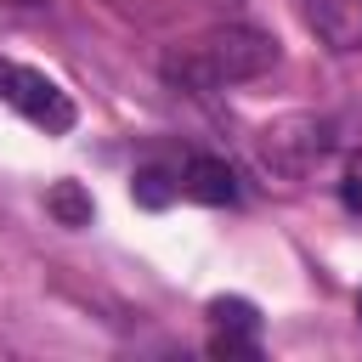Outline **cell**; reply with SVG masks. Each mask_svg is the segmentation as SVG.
<instances>
[{"label": "cell", "mask_w": 362, "mask_h": 362, "mask_svg": "<svg viewBox=\"0 0 362 362\" xmlns=\"http://www.w3.org/2000/svg\"><path fill=\"white\" fill-rule=\"evenodd\" d=\"M209 351H215V356H255V339H249V334H226V328H221V334L209 339Z\"/></svg>", "instance_id": "cell-9"}, {"label": "cell", "mask_w": 362, "mask_h": 362, "mask_svg": "<svg viewBox=\"0 0 362 362\" xmlns=\"http://www.w3.org/2000/svg\"><path fill=\"white\" fill-rule=\"evenodd\" d=\"M334 153V124L317 113H283L260 130V158L277 175H305Z\"/></svg>", "instance_id": "cell-2"}, {"label": "cell", "mask_w": 362, "mask_h": 362, "mask_svg": "<svg viewBox=\"0 0 362 362\" xmlns=\"http://www.w3.org/2000/svg\"><path fill=\"white\" fill-rule=\"evenodd\" d=\"M0 102H11V107H17L23 119H34L45 136L74 130V102H68V90H62L57 79L34 74V68L6 62V57H0Z\"/></svg>", "instance_id": "cell-3"}, {"label": "cell", "mask_w": 362, "mask_h": 362, "mask_svg": "<svg viewBox=\"0 0 362 362\" xmlns=\"http://www.w3.org/2000/svg\"><path fill=\"white\" fill-rule=\"evenodd\" d=\"M272 62H277V45L260 28H215V34L192 40L187 51H175L164 62V74L187 90H221L238 79H260Z\"/></svg>", "instance_id": "cell-1"}, {"label": "cell", "mask_w": 362, "mask_h": 362, "mask_svg": "<svg viewBox=\"0 0 362 362\" xmlns=\"http://www.w3.org/2000/svg\"><path fill=\"white\" fill-rule=\"evenodd\" d=\"M339 198H345V209H356V215H362V158H351V170H345V187H339Z\"/></svg>", "instance_id": "cell-10"}, {"label": "cell", "mask_w": 362, "mask_h": 362, "mask_svg": "<svg viewBox=\"0 0 362 362\" xmlns=\"http://www.w3.org/2000/svg\"><path fill=\"white\" fill-rule=\"evenodd\" d=\"M181 192L198 198V204H232V198H238V181H232V170H226L221 158H187Z\"/></svg>", "instance_id": "cell-5"}, {"label": "cell", "mask_w": 362, "mask_h": 362, "mask_svg": "<svg viewBox=\"0 0 362 362\" xmlns=\"http://www.w3.org/2000/svg\"><path fill=\"white\" fill-rule=\"evenodd\" d=\"M305 23L328 51H362V0H305Z\"/></svg>", "instance_id": "cell-4"}, {"label": "cell", "mask_w": 362, "mask_h": 362, "mask_svg": "<svg viewBox=\"0 0 362 362\" xmlns=\"http://www.w3.org/2000/svg\"><path fill=\"white\" fill-rule=\"evenodd\" d=\"M209 317H215V328H226V334H255V328H260V311H255V300H243V294L209 300Z\"/></svg>", "instance_id": "cell-7"}, {"label": "cell", "mask_w": 362, "mask_h": 362, "mask_svg": "<svg viewBox=\"0 0 362 362\" xmlns=\"http://www.w3.org/2000/svg\"><path fill=\"white\" fill-rule=\"evenodd\" d=\"M356 317H362V294H356Z\"/></svg>", "instance_id": "cell-11"}, {"label": "cell", "mask_w": 362, "mask_h": 362, "mask_svg": "<svg viewBox=\"0 0 362 362\" xmlns=\"http://www.w3.org/2000/svg\"><path fill=\"white\" fill-rule=\"evenodd\" d=\"M175 187H181V181H170L164 170H136V181H130V192H136V204H147V209H164Z\"/></svg>", "instance_id": "cell-8"}, {"label": "cell", "mask_w": 362, "mask_h": 362, "mask_svg": "<svg viewBox=\"0 0 362 362\" xmlns=\"http://www.w3.org/2000/svg\"><path fill=\"white\" fill-rule=\"evenodd\" d=\"M45 209H51L57 226H90V192H85L79 181H57V187L45 192Z\"/></svg>", "instance_id": "cell-6"}]
</instances>
